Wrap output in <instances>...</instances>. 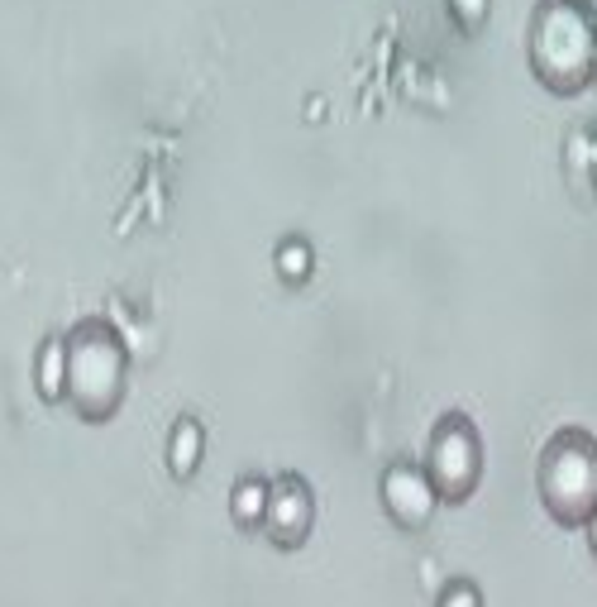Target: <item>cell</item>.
Masks as SVG:
<instances>
[{"instance_id": "obj_6", "label": "cell", "mask_w": 597, "mask_h": 607, "mask_svg": "<svg viewBox=\"0 0 597 607\" xmlns=\"http://www.w3.org/2000/svg\"><path fill=\"white\" fill-rule=\"evenodd\" d=\"M440 607H478V598H473L469 588H454V593H445V603Z\"/></svg>"}, {"instance_id": "obj_1", "label": "cell", "mask_w": 597, "mask_h": 607, "mask_svg": "<svg viewBox=\"0 0 597 607\" xmlns=\"http://www.w3.org/2000/svg\"><path fill=\"white\" fill-rule=\"evenodd\" d=\"M387 502H392V512L402 521H426L430 512V488L426 478L406 474V469H397V474L387 478Z\"/></svg>"}, {"instance_id": "obj_2", "label": "cell", "mask_w": 597, "mask_h": 607, "mask_svg": "<svg viewBox=\"0 0 597 607\" xmlns=\"http://www.w3.org/2000/svg\"><path fill=\"white\" fill-rule=\"evenodd\" d=\"M196 450H201V431H196V426H177V440H172V464H177V474H187L196 464Z\"/></svg>"}, {"instance_id": "obj_5", "label": "cell", "mask_w": 597, "mask_h": 607, "mask_svg": "<svg viewBox=\"0 0 597 607\" xmlns=\"http://www.w3.org/2000/svg\"><path fill=\"white\" fill-rule=\"evenodd\" d=\"M306 249H301V244H287V249H282V273H306Z\"/></svg>"}, {"instance_id": "obj_7", "label": "cell", "mask_w": 597, "mask_h": 607, "mask_svg": "<svg viewBox=\"0 0 597 607\" xmlns=\"http://www.w3.org/2000/svg\"><path fill=\"white\" fill-rule=\"evenodd\" d=\"M58 364H63V349H48V392H58Z\"/></svg>"}, {"instance_id": "obj_4", "label": "cell", "mask_w": 597, "mask_h": 607, "mask_svg": "<svg viewBox=\"0 0 597 607\" xmlns=\"http://www.w3.org/2000/svg\"><path fill=\"white\" fill-rule=\"evenodd\" d=\"M273 517H278V521H297V517L306 521V498L297 502V493H287V498L278 502V512H273Z\"/></svg>"}, {"instance_id": "obj_3", "label": "cell", "mask_w": 597, "mask_h": 607, "mask_svg": "<svg viewBox=\"0 0 597 607\" xmlns=\"http://www.w3.org/2000/svg\"><path fill=\"white\" fill-rule=\"evenodd\" d=\"M235 512H239V521H258V517H268V498H263V488H258V483H244V488H239Z\"/></svg>"}]
</instances>
